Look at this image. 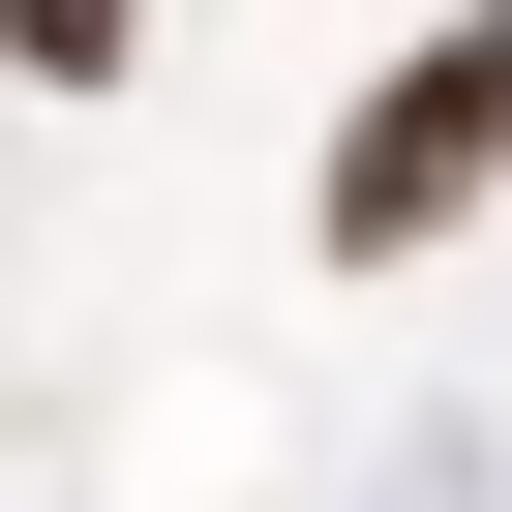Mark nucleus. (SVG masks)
<instances>
[{"label":"nucleus","instance_id":"obj_2","mask_svg":"<svg viewBox=\"0 0 512 512\" xmlns=\"http://www.w3.org/2000/svg\"><path fill=\"white\" fill-rule=\"evenodd\" d=\"M0 61H31V91H121V61H151V0H0Z\"/></svg>","mask_w":512,"mask_h":512},{"label":"nucleus","instance_id":"obj_1","mask_svg":"<svg viewBox=\"0 0 512 512\" xmlns=\"http://www.w3.org/2000/svg\"><path fill=\"white\" fill-rule=\"evenodd\" d=\"M482 181H512V0H452V31H422L362 121H332V272H422Z\"/></svg>","mask_w":512,"mask_h":512}]
</instances>
